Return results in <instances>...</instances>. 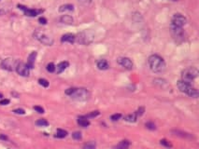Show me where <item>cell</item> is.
Here are the masks:
<instances>
[{
	"label": "cell",
	"instance_id": "obj_33",
	"mask_svg": "<svg viewBox=\"0 0 199 149\" xmlns=\"http://www.w3.org/2000/svg\"><path fill=\"white\" fill-rule=\"evenodd\" d=\"M121 118H122V115L121 114H114V115H112L111 116V120L112 121H116V120H119Z\"/></svg>",
	"mask_w": 199,
	"mask_h": 149
},
{
	"label": "cell",
	"instance_id": "obj_17",
	"mask_svg": "<svg viewBox=\"0 0 199 149\" xmlns=\"http://www.w3.org/2000/svg\"><path fill=\"white\" fill-rule=\"evenodd\" d=\"M73 18L70 15H63L60 18V22L65 24H72L73 23Z\"/></svg>",
	"mask_w": 199,
	"mask_h": 149
},
{
	"label": "cell",
	"instance_id": "obj_5",
	"mask_svg": "<svg viewBox=\"0 0 199 149\" xmlns=\"http://www.w3.org/2000/svg\"><path fill=\"white\" fill-rule=\"evenodd\" d=\"M34 37H35L36 39H38L40 42H41L42 44H44L46 46H52L53 44V39H52V38L50 37L49 35H47L44 33V32H42L40 30L35 31Z\"/></svg>",
	"mask_w": 199,
	"mask_h": 149
},
{
	"label": "cell",
	"instance_id": "obj_12",
	"mask_svg": "<svg viewBox=\"0 0 199 149\" xmlns=\"http://www.w3.org/2000/svg\"><path fill=\"white\" fill-rule=\"evenodd\" d=\"M36 58H37V52L33 51L31 54L28 56V59H27V66L30 68H33L34 65H35V61H36Z\"/></svg>",
	"mask_w": 199,
	"mask_h": 149
},
{
	"label": "cell",
	"instance_id": "obj_28",
	"mask_svg": "<svg viewBox=\"0 0 199 149\" xmlns=\"http://www.w3.org/2000/svg\"><path fill=\"white\" fill-rule=\"evenodd\" d=\"M72 137L73 139L75 140H81V138H82V136H81V133L80 132H75L72 133Z\"/></svg>",
	"mask_w": 199,
	"mask_h": 149
},
{
	"label": "cell",
	"instance_id": "obj_14",
	"mask_svg": "<svg viewBox=\"0 0 199 149\" xmlns=\"http://www.w3.org/2000/svg\"><path fill=\"white\" fill-rule=\"evenodd\" d=\"M62 42H68V43H74L76 41V37L72 34H66L61 38Z\"/></svg>",
	"mask_w": 199,
	"mask_h": 149
},
{
	"label": "cell",
	"instance_id": "obj_23",
	"mask_svg": "<svg viewBox=\"0 0 199 149\" xmlns=\"http://www.w3.org/2000/svg\"><path fill=\"white\" fill-rule=\"evenodd\" d=\"M137 119V116L136 114H135V113H134V114H130V115L125 116V120H126V121H128V122H136Z\"/></svg>",
	"mask_w": 199,
	"mask_h": 149
},
{
	"label": "cell",
	"instance_id": "obj_31",
	"mask_svg": "<svg viewBox=\"0 0 199 149\" xmlns=\"http://www.w3.org/2000/svg\"><path fill=\"white\" fill-rule=\"evenodd\" d=\"M160 143H161V144H163V145H165V147H171L172 146V144L169 143L168 141H166L165 139H164V140H161V142H160Z\"/></svg>",
	"mask_w": 199,
	"mask_h": 149
},
{
	"label": "cell",
	"instance_id": "obj_20",
	"mask_svg": "<svg viewBox=\"0 0 199 149\" xmlns=\"http://www.w3.org/2000/svg\"><path fill=\"white\" fill-rule=\"evenodd\" d=\"M129 145H130L129 141L123 140V141H122V142H120L119 144L116 146V149H128Z\"/></svg>",
	"mask_w": 199,
	"mask_h": 149
},
{
	"label": "cell",
	"instance_id": "obj_15",
	"mask_svg": "<svg viewBox=\"0 0 199 149\" xmlns=\"http://www.w3.org/2000/svg\"><path fill=\"white\" fill-rule=\"evenodd\" d=\"M78 124H79L80 127L86 128L90 125V121L88 120V118H86L84 116H80V118H78Z\"/></svg>",
	"mask_w": 199,
	"mask_h": 149
},
{
	"label": "cell",
	"instance_id": "obj_10",
	"mask_svg": "<svg viewBox=\"0 0 199 149\" xmlns=\"http://www.w3.org/2000/svg\"><path fill=\"white\" fill-rule=\"evenodd\" d=\"M18 8L23 10V11L24 12V15L29 16V17H36L40 13L43 12V10H41V9H28V8H26V7L22 6V5H18Z\"/></svg>",
	"mask_w": 199,
	"mask_h": 149
},
{
	"label": "cell",
	"instance_id": "obj_3",
	"mask_svg": "<svg viewBox=\"0 0 199 149\" xmlns=\"http://www.w3.org/2000/svg\"><path fill=\"white\" fill-rule=\"evenodd\" d=\"M90 92L87 90V88H75V90L72 94L70 95V97L74 99L76 101H80V102H83V101H87L89 98H90Z\"/></svg>",
	"mask_w": 199,
	"mask_h": 149
},
{
	"label": "cell",
	"instance_id": "obj_27",
	"mask_svg": "<svg viewBox=\"0 0 199 149\" xmlns=\"http://www.w3.org/2000/svg\"><path fill=\"white\" fill-rule=\"evenodd\" d=\"M145 126H146L147 129L151 130H154L156 129V126L153 122H147L146 124H145Z\"/></svg>",
	"mask_w": 199,
	"mask_h": 149
},
{
	"label": "cell",
	"instance_id": "obj_38",
	"mask_svg": "<svg viewBox=\"0 0 199 149\" xmlns=\"http://www.w3.org/2000/svg\"><path fill=\"white\" fill-rule=\"evenodd\" d=\"M0 139H1V140H8V137L3 135V134H0Z\"/></svg>",
	"mask_w": 199,
	"mask_h": 149
},
{
	"label": "cell",
	"instance_id": "obj_11",
	"mask_svg": "<svg viewBox=\"0 0 199 149\" xmlns=\"http://www.w3.org/2000/svg\"><path fill=\"white\" fill-rule=\"evenodd\" d=\"M118 63L123 66V68H125L127 70H131L133 68V62L131 61V59L127 58V57H122V58H119L118 59Z\"/></svg>",
	"mask_w": 199,
	"mask_h": 149
},
{
	"label": "cell",
	"instance_id": "obj_35",
	"mask_svg": "<svg viewBox=\"0 0 199 149\" xmlns=\"http://www.w3.org/2000/svg\"><path fill=\"white\" fill-rule=\"evenodd\" d=\"M10 102L9 99H3V100L0 101V105H8Z\"/></svg>",
	"mask_w": 199,
	"mask_h": 149
},
{
	"label": "cell",
	"instance_id": "obj_40",
	"mask_svg": "<svg viewBox=\"0 0 199 149\" xmlns=\"http://www.w3.org/2000/svg\"><path fill=\"white\" fill-rule=\"evenodd\" d=\"M172 1H178V0H172Z\"/></svg>",
	"mask_w": 199,
	"mask_h": 149
},
{
	"label": "cell",
	"instance_id": "obj_18",
	"mask_svg": "<svg viewBox=\"0 0 199 149\" xmlns=\"http://www.w3.org/2000/svg\"><path fill=\"white\" fill-rule=\"evenodd\" d=\"M172 133H174V134H175V135H177V136L182 137V138H191V137H193L190 133L184 132H182V130H172Z\"/></svg>",
	"mask_w": 199,
	"mask_h": 149
},
{
	"label": "cell",
	"instance_id": "obj_2",
	"mask_svg": "<svg viewBox=\"0 0 199 149\" xmlns=\"http://www.w3.org/2000/svg\"><path fill=\"white\" fill-rule=\"evenodd\" d=\"M177 85H178V88H179V90L180 91L188 94L190 97H192V98H197L198 97V95H199L198 90L195 88L192 87L191 83L185 82V81H183V80H180Z\"/></svg>",
	"mask_w": 199,
	"mask_h": 149
},
{
	"label": "cell",
	"instance_id": "obj_30",
	"mask_svg": "<svg viewBox=\"0 0 199 149\" xmlns=\"http://www.w3.org/2000/svg\"><path fill=\"white\" fill-rule=\"evenodd\" d=\"M98 115H99V112L98 111H94V112L90 113L89 115H86V116H84L86 118H94V116H96Z\"/></svg>",
	"mask_w": 199,
	"mask_h": 149
},
{
	"label": "cell",
	"instance_id": "obj_34",
	"mask_svg": "<svg viewBox=\"0 0 199 149\" xmlns=\"http://www.w3.org/2000/svg\"><path fill=\"white\" fill-rule=\"evenodd\" d=\"M34 109L38 113H40V114H43V113H44V109L42 107H40V106H34Z\"/></svg>",
	"mask_w": 199,
	"mask_h": 149
},
{
	"label": "cell",
	"instance_id": "obj_25",
	"mask_svg": "<svg viewBox=\"0 0 199 149\" xmlns=\"http://www.w3.org/2000/svg\"><path fill=\"white\" fill-rule=\"evenodd\" d=\"M46 69H47L48 72H50V73H53V72H54V71H55L56 67H55L54 63H48V65H47V67H46Z\"/></svg>",
	"mask_w": 199,
	"mask_h": 149
},
{
	"label": "cell",
	"instance_id": "obj_36",
	"mask_svg": "<svg viewBox=\"0 0 199 149\" xmlns=\"http://www.w3.org/2000/svg\"><path fill=\"white\" fill-rule=\"evenodd\" d=\"M38 22H40L41 24H46L47 23V19L44 17H40V19H38Z\"/></svg>",
	"mask_w": 199,
	"mask_h": 149
},
{
	"label": "cell",
	"instance_id": "obj_4",
	"mask_svg": "<svg viewBox=\"0 0 199 149\" xmlns=\"http://www.w3.org/2000/svg\"><path fill=\"white\" fill-rule=\"evenodd\" d=\"M198 76V70L195 67H188L184 69L182 73V80L185 82L191 83L194 79H195Z\"/></svg>",
	"mask_w": 199,
	"mask_h": 149
},
{
	"label": "cell",
	"instance_id": "obj_6",
	"mask_svg": "<svg viewBox=\"0 0 199 149\" xmlns=\"http://www.w3.org/2000/svg\"><path fill=\"white\" fill-rule=\"evenodd\" d=\"M77 38H78V42H79V43L83 44V45H88L93 41L94 35L90 33V32L85 31V32H82V33H80L78 35V37H76V39Z\"/></svg>",
	"mask_w": 199,
	"mask_h": 149
},
{
	"label": "cell",
	"instance_id": "obj_39",
	"mask_svg": "<svg viewBox=\"0 0 199 149\" xmlns=\"http://www.w3.org/2000/svg\"><path fill=\"white\" fill-rule=\"evenodd\" d=\"M1 97H3V96H2V94H0V98H1Z\"/></svg>",
	"mask_w": 199,
	"mask_h": 149
},
{
	"label": "cell",
	"instance_id": "obj_13",
	"mask_svg": "<svg viewBox=\"0 0 199 149\" xmlns=\"http://www.w3.org/2000/svg\"><path fill=\"white\" fill-rule=\"evenodd\" d=\"M96 66L99 70H108L109 68V65L107 60L101 59L96 63Z\"/></svg>",
	"mask_w": 199,
	"mask_h": 149
},
{
	"label": "cell",
	"instance_id": "obj_32",
	"mask_svg": "<svg viewBox=\"0 0 199 149\" xmlns=\"http://www.w3.org/2000/svg\"><path fill=\"white\" fill-rule=\"evenodd\" d=\"M13 112L15 113V114H17V115H24V114H25V111H24L23 109H21V108L13 110Z\"/></svg>",
	"mask_w": 199,
	"mask_h": 149
},
{
	"label": "cell",
	"instance_id": "obj_24",
	"mask_svg": "<svg viewBox=\"0 0 199 149\" xmlns=\"http://www.w3.org/2000/svg\"><path fill=\"white\" fill-rule=\"evenodd\" d=\"M83 149H95V143L93 141L89 142L83 145Z\"/></svg>",
	"mask_w": 199,
	"mask_h": 149
},
{
	"label": "cell",
	"instance_id": "obj_9",
	"mask_svg": "<svg viewBox=\"0 0 199 149\" xmlns=\"http://www.w3.org/2000/svg\"><path fill=\"white\" fill-rule=\"evenodd\" d=\"M15 70L18 73V74H20V76H28L30 74L29 67L27 66L26 63H22V62H18Z\"/></svg>",
	"mask_w": 199,
	"mask_h": 149
},
{
	"label": "cell",
	"instance_id": "obj_29",
	"mask_svg": "<svg viewBox=\"0 0 199 149\" xmlns=\"http://www.w3.org/2000/svg\"><path fill=\"white\" fill-rule=\"evenodd\" d=\"M144 111H145L144 107H139V108H138V109L137 110L136 112H135V114H136V115H137V116L138 118V116H142V115H143Z\"/></svg>",
	"mask_w": 199,
	"mask_h": 149
},
{
	"label": "cell",
	"instance_id": "obj_21",
	"mask_svg": "<svg viewBox=\"0 0 199 149\" xmlns=\"http://www.w3.org/2000/svg\"><path fill=\"white\" fill-rule=\"evenodd\" d=\"M67 135V132L65 130H62V129H58L57 132H56V137L57 138H65Z\"/></svg>",
	"mask_w": 199,
	"mask_h": 149
},
{
	"label": "cell",
	"instance_id": "obj_19",
	"mask_svg": "<svg viewBox=\"0 0 199 149\" xmlns=\"http://www.w3.org/2000/svg\"><path fill=\"white\" fill-rule=\"evenodd\" d=\"M74 10V6L71 4H66L63 5L59 8L60 12H66V11H73Z\"/></svg>",
	"mask_w": 199,
	"mask_h": 149
},
{
	"label": "cell",
	"instance_id": "obj_1",
	"mask_svg": "<svg viewBox=\"0 0 199 149\" xmlns=\"http://www.w3.org/2000/svg\"><path fill=\"white\" fill-rule=\"evenodd\" d=\"M149 65L152 72L161 73L165 69V63L161 56L157 54H152L148 59Z\"/></svg>",
	"mask_w": 199,
	"mask_h": 149
},
{
	"label": "cell",
	"instance_id": "obj_8",
	"mask_svg": "<svg viewBox=\"0 0 199 149\" xmlns=\"http://www.w3.org/2000/svg\"><path fill=\"white\" fill-rule=\"evenodd\" d=\"M17 63H18V62L15 61L14 59L8 58V59H5V60H3V61H2L1 67L3 69H5L7 71H10V72H11V71L15 70Z\"/></svg>",
	"mask_w": 199,
	"mask_h": 149
},
{
	"label": "cell",
	"instance_id": "obj_26",
	"mask_svg": "<svg viewBox=\"0 0 199 149\" xmlns=\"http://www.w3.org/2000/svg\"><path fill=\"white\" fill-rule=\"evenodd\" d=\"M38 83H40V85H41V86L44 87V88H48L49 87V81L44 79V78H40V79H38Z\"/></svg>",
	"mask_w": 199,
	"mask_h": 149
},
{
	"label": "cell",
	"instance_id": "obj_16",
	"mask_svg": "<svg viewBox=\"0 0 199 149\" xmlns=\"http://www.w3.org/2000/svg\"><path fill=\"white\" fill-rule=\"evenodd\" d=\"M69 65V63L68 62H62V63H60L59 65H57V67H56V71H57V73L60 74V73H62L63 71H65L67 67H68Z\"/></svg>",
	"mask_w": 199,
	"mask_h": 149
},
{
	"label": "cell",
	"instance_id": "obj_37",
	"mask_svg": "<svg viewBox=\"0 0 199 149\" xmlns=\"http://www.w3.org/2000/svg\"><path fill=\"white\" fill-rule=\"evenodd\" d=\"M79 1H80L82 5H85V6H86V5H89V4H90V3L92 2V0H79Z\"/></svg>",
	"mask_w": 199,
	"mask_h": 149
},
{
	"label": "cell",
	"instance_id": "obj_7",
	"mask_svg": "<svg viewBox=\"0 0 199 149\" xmlns=\"http://www.w3.org/2000/svg\"><path fill=\"white\" fill-rule=\"evenodd\" d=\"M186 18L183 15L180 13H177L173 16L172 18V22H171V26L173 27H179V28H182L184 25L186 24Z\"/></svg>",
	"mask_w": 199,
	"mask_h": 149
},
{
	"label": "cell",
	"instance_id": "obj_22",
	"mask_svg": "<svg viewBox=\"0 0 199 149\" xmlns=\"http://www.w3.org/2000/svg\"><path fill=\"white\" fill-rule=\"evenodd\" d=\"M36 125L38 126V127H47V126H49V122L44 118H40L36 122Z\"/></svg>",
	"mask_w": 199,
	"mask_h": 149
}]
</instances>
